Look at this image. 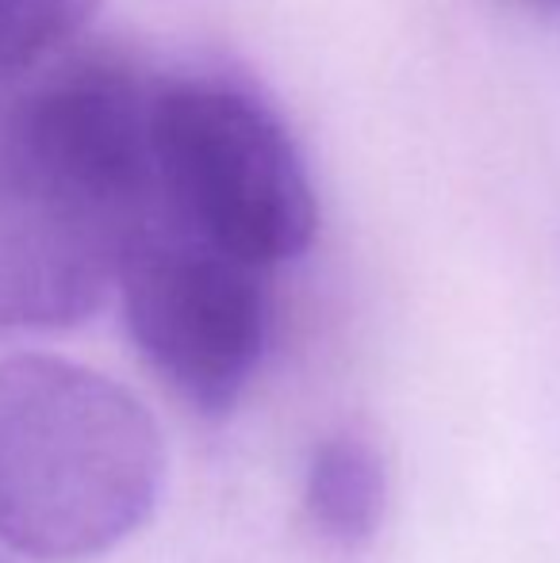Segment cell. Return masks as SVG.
I'll list each match as a JSON object with an SVG mask.
<instances>
[{"mask_svg":"<svg viewBox=\"0 0 560 563\" xmlns=\"http://www.w3.org/2000/svg\"><path fill=\"white\" fill-rule=\"evenodd\" d=\"M150 85L120 62L54 69L0 108V338L89 322L154 203Z\"/></svg>","mask_w":560,"mask_h":563,"instance_id":"cell-1","label":"cell"},{"mask_svg":"<svg viewBox=\"0 0 560 563\" xmlns=\"http://www.w3.org/2000/svg\"><path fill=\"white\" fill-rule=\"evenodd\" d=\"M162 430L135 395L66 356L0 361V544L39 563L108 556L154 514Z\"/></svg>","mask_w":560,"mask_h":563,"instance_id":"cell-2","label":"cell"},{"mask_svg":"<svg viewBox=\"0 0 560 563\" xmlns=\"http://www.w3.org/2000/svg\"><path fill=\"white\" fill-rule=\"evenodd\" d=\"M146 142L154 208L216 250L270 268L319 230V196L288 126L223 77L150 85Z\"/></svg>","mask_w":560,"mask_h":563,"instance_id":"cell-3","label":"cell"},{"mask_svg":"<svg viewBox=\"0 0 560 563\" xmlns=\"http://www.w3.org/2000/svg\"><path fill=\"white\" fill-rule=\"evenodd\" d=\"M265 276L150 203L116 291L142 361L196 415L227 418L246 395L270 341Z\"/></svg>","mask_w":560,"mask_h":563,"instance_id":"cell-4","label":"cell"},{"mask_svg":"<svg viewBox=\"0 0 560 563\" xmlns=\"http://www.w3.org/2000/svg\"><path fill=\"white\" fill-rule=\"evenodd\" d=\"M388 506L384 456L353 430L327 433L304 467V514L311 529L338 549H361L376 537Z\"/></svg>","mask_w":560,"mask_h":563,"instance_id":"cell-5","label":"cell"},{"mask_svg":"<svg viewBox=\"0 0 560 563\" xmlns=\"http://www.w3.org/2000/svg\"><path fill=\"white\" fill-rule=\"evenodd\" d=\"M97 12L100 0H0V89L74 43Z\"/></svg>","mask_w":560,"mask_h":563,"instance_id":"cell-6","label":"cell"},{"mask_svg":"<svg viewBox=\"0 0 560 563\" xmlns=\"http://www.w3.org/2000/svg\"><path fill=\"white\" fill-rule=\"evenodd\" d=\"M534 8H541V12H549V15H560V0H530Z\"/></svg>","mask_w":560,"mask_h":563,"instance_id":"cell-7","label":"cell"}]
</instances>
